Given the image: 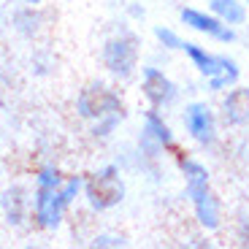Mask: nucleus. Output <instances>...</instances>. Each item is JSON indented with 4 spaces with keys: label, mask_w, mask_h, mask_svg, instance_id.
Here are the masks:
<instances>
[{
    "label": "nucleus",
    "mask_w": 249,
    "mask_h": 249,
    "mask_svg": "<svg viewBox=\"0 0 249 249\" xmlns=\"http://www.w3.org/2000/svg\"><path fill=\"white\" fill-rule=\"evenodd\" d=\"M181 54L187 57V62L198 73L200 89H206V95L219 98L222 92H228L231 87H236L238 81H241V65H238V60L231 54H225V52H214L209 46L198 44V41H187L184 38Z\"/></svg>",
    "instance_id": "1"
},
{
    "label": "nucleus",
    "mask_w": 249,
    "mask_h": 249,
    "mask_svg": "<svg viewBox=\"0 0 249 249\" xmlns=\"http://www.w3.org/2000/svg\"><path fill=\"white\" fill-rule=\"evenodd\" d=\"M141 36L127 25V19H122L119 27H114L100 46V65L108 73V79L117 84L136 81L141 68Z\"/></svg>",
    "instance_id": "2"
},
{
    "label": "nucleus",
    "mask_w": 249,
    "mask_h": 249,
    "mask_svg": "<svg viewBox=\"0 0 249 249\" xmlns=\"http://www.w3.org/2000/svg\"><path fill=\"white\" fill-rule=\"evenodd\" d=\"M127 198V179L117 160L100 162L95 171L84 174V195L81 203L89 214H108Z\"/></svg>",
    "instance_id": "3"
},
{
    "label": "nucleus",
    "mask_w": 249,
    "mask_h": 249,
    "mask_svg": "<svg viewBox=\"0 0 249 249\" xmlns=\"http://www.w3.org/2000/svg\"><path fill=\"white\" fill-rule=\"evenodd\" d=\"M179 124L184 138L200 152H214L222 141V119H219L217 103L206 98H190L179 106Z\"/></svg>",
    "instance_id": "4"
},
{
    "label": "nucleus",
    "mask_w": 249,
    "mask_h": 249,
    "mask_svg": "<svg viewBox=\"0 0 249 249\" xmlns=\"http://www.w3.org/2000/svg\"><path fill=\"white\" fill-rule=\"evenodd\" d=\"M73 111L87 124V122H95V119L111 117V114H124L127 111V100H124L117 81L111 84L106 79H92L76 92Z\"/></svg>",
    "instance_id": "5"
},
{
    "label": "nucleus",
    "mask_w": 249,
    "mask_h": 249,
    "mask_svg": "<svg viewBox=\"0 0 249 249\" xmlns=\"http://www.w3.org/2000/svg\"><path fill=\"white\" fill-rule=\"evenodd\" d=\"M133 143L146 160H162L165 155H174L179 149V136H176L168 114L146 106V111H141V122H138Z\"/></svg>",
    "instance_id": "6"
},
{
    "label": "nucleus",
    "mask_w": 249,
    "mask_h": 249,
    "mask_svg": "<svg viewBox=\"0 0 249 249\" xmlns=\"http://www.w3.org/2000/svg\"><path fill=\"white\" fill-rule=\"evenodd\" d=\"M138 84V95L143 98V103L149 108H157V111H174V108L181 106V84L162 68V65H155V62H141L136 76Z\"/></svg>",
    "instance_id": "7"
},
{
    "label": "nucleus",
    "mask_w": 249,
    "mask_h": 249,
    "mask_svg": "<svg viewBox=\"0 0 249 249\" xmlns=\"http://www.w3.org/2000/svg\"><path fill=\"white\" fill-rule=\"evenodd\" d=\"M181 198L190 203L193 219L198 225V231L203 233H219L225 228V203L212 184H200V187H190L181 190Z\"/></svg>",
    "instance_id": "8"
},
{
    "label": "nucleus",
    "mask_w": 249,
    "mask_h": 249,
    "mask_svg": "<svg viewBox=\"0 0 249 249\" xmlns=\"http://www.w3.org/2000/svg\"><path fill=\"white\" fill-rule=\"evenodd\" d=\"M68 203L62 200L60 190H33L30 225L41 233H57L68 219Z\"/></svg>",
    "instance_id": "9"
},
{
    "label": "nucleus",
    "mask_w": 249,
    "mask_h": 249,
    "mask_svg": "<svg viewBox=\"0 0 249 249\" xmlns=\"http://www.w3.org/2000/svg\"><path fill=\"white\" fill-rule=\"evenodd\" d=\"M179 22L187 27L190 33L200 38H209L214 44L231 46L238 41V30L236 27H228L225 22H219L209 8H198V6H181L179 8Z\"/></svg>",
    "instance_id": "10"
},
{
    "label": "nucleus",
    "mask_w": 249,
    "mask_h": 249,
    "mask_svg": "<svg viewBox=\"0 0 249 249\" xmlns=\"http://www.w3.org/2000/svg\"><path fill=\"white\" fill-rule=\"evenodd\" d=\"M30 203H33V193L30 187L22 181L6 184L0 190V217L11 231H25L30 225Z\"/></svg>",
    "instance_id": "11"
},
{
    "label": "nucleus",
    "mask_w": 249,
    "mask_h": 249,
    "mask_svg": "<svg viewBox=\"0 0 249 249\" xmlns=\"http://www.w3.org/2000/svg\"><path fill=\"white\" fill-rule=\"evenodd\" d=\"M217 111L225 130H247L249 127V87L238 81L236 87L219 95Z\"/></svg>",
    "instance_id": "12"
},
{
    "label": "nucleus",
    "mask_w": 249,
    "mask_h": 249,
    "mask_svg": "<svg viewBox=\"0 0 249 249\" xmlns=\"http://www.w3.org/2000/svg\"><path fill=\"white\" fill-rule=\"evenodd\" d=\"M174 165H176V171H179L181 181H184V190L200 187V184H212V171H209V165H206L198 155H193V152H187L179 146V149L174 152Z\"/></svg>",
    "instance_id": "13"
},
{
    "label": "nucleus",
    "mask_w": 249,
    "mask_h": 249,
    "mask_svg": "<svg viewBox=\"0 0 249 249\" xmlns=\"http://www.w3.org/2000/svg\"><path fill=\"white\" fill-rule=\"evenodd\" d=\"M8 27L25 41H36L46 27V14L41 11V6H17L8 19Z\"/></svg>",
    "instance_id": "14"
},
{
    "label": "nucleus",
    "mask_w": 249,
    "mask_h": 249,
    "mask_svg": "<svg viewBox=\"0 0 249 249\" xmlns=\"http://www.w3.org/2000/svg\"><path fill=\"white\" fill-rule=\"evenodd\" d=\"M206 8H209L219 22H225L228 27H236L238 30V27L247 25L249 6L244 3V0H209Z\"/></svg>",
    "instance_id": "15"
},
{
    "label": "nucleus",
    "mask_w": 249,
    "mask_h": 249,
    "mask_svg": "<svg viewBox=\"0 0 249 249\" xmlns=\"http://www.w3.org/2000/svg\"><path fill=\"white\" fill-rule=\"evenodd\" d=\"M124 119H127V111L124 114H111V117H103V119H95V122H87V138L92 143H98V146L111 143L114 138H117L119 127L124 124Z\"/></svg>",
    "instance_id": "16"
},
{
    "label": "nucleus",
    "mask_w": 249,
    "mask_h": 249,
    "mask_svg": "<svg viewBox=\"0 0 249 249\" xmlns=\"http://www.w3.org/2000/svg\"><path fill=\"white\" fill-rule=\"evenodd\" d=\"M62 179H65V171L57 162L46 160L33 171V190H57L62 184Z\"/></svg>",
    "instance_id": "17"
},
{
    "label": "nucleus",
    "mask_w": 249,
    "mask_h": 249,
    "mask_svg": "<svg viewBox=\"0 0 249 249\" xmlns=\"http://www.w3.org/2000/svg\"><path fill=\"white\" fill-rule=\"evenodd\" d=\"M152 38H155V46L171 52V54L181 52V46H184V36L171 25H155L152 27Z\"/></svg>",
    "instance_id": "18"
},
{
    "label": "nucleus",
    "mask_w": 249,
    "mask_h": 249,
    "mask_svg": "<svg viewBox=\"0 0 249 249\" xmlns=\"http://www.w3.org/2000/svg\"><path fill=\"white\" fill-rule=\"evenodd\" d=\"M62 195V200L68 203V209L81 203V195H84V174H65L62 184L57 187Z\"/></svg>",
    "instance_id": "19"
},
{
    "label": "nucleus",
    "mask_w": 249,
    "mask_h": 249,
    "mask_svg": "<svg viewBox=\"0 0 249 249\" xmlns=\"http://www.w3.org/2000/svg\"><path fill=\"white\" fill-rule=\"evenodd\" d=\"M87 244L92 249H127L130 247L127 236H122V233H117V231H98Z\"/></svg>",
    "instance_id": "20"
},
{
    "label": "nucleus",
    "mask_w": 249,
    "mask_h": 249,
    "mask_svg": "<svg viewBox=\"0 0 249 249\" xmlns=\"http://www.w3.org/2000/svg\"><path fill=\"white\" fill-rule=\"evenodd\" d=\"M233 241L238 244V247L249 249V212L247 209H241V212H236V219H233Z\"/></svg>",
    "instance_id": "21"
},
{
    "label": "nucleus",
    "mask_w": 249,
    "mask_h": 249,
    "mask_svg": "<svg viewBox=\"0 0 249 249\" xmlns=\"http://www.w3.org/2000/svg\"><path fill=\"white\" fill-rule=\"evenodd\" d=\"M52 68H54V57H52L46 49L36 52V54L30 57V73H33V76H38V79L49 76V73H52Z\"/></svg>",
    "instance_id": "22"
},
{
    "label": "nucleus",
    "mask_w": 249,
    "mask_h": 249,
    "mask_svg": "<svg viewBox=\"0 0 249 249\" xmlns=\"http://www.w3.org/2000/svg\"><path fill=\"white\" fill-rule=\"evenodd\" d=\"M124 19L141 25L143 19H146V6H143L141 0H127V3H124Z\"/></svg>",
    "instance_id": "23"
},
{
    "label": "nucleus",
    "mask_w": 249,
    "mask_h": 249,
    "mask_svg": "<svg viewBox=\"0 0 249 249\" xmlns=\"http://www.w3.org/2000/svg\"><path fill=\"white\" fill-rule=\"evenodd\" d=\"M184 247H187V249H214L212 233H203V231H200L198 236H187V238H184Z\"/></svg>",
    "instance_id": "24"
},
{
    "label": "nucleus",
    "mask_w": 249,
    "mask_h": 249,
    "mask_svg": "<svg viewBox=\"0 0 249 249\" xmlns=\"http://www.w3.org/2000/svg\"><path fill=\"white\" fill-rule=\"evenodd\" d=\"M168 60H171V52H165V49H160V46H155V52L149 54V60L146 62H155V65H168Z\"/></svg>",
    "instance_id": "25"
},
{
    "label": "nucleus",
    "mask_w": 249,
    "mask_h": 249,
    "mask_svg": "<svg viewBox=\"0 0 249 249\" xmlns=\"http://www.w3.org/2000/svg\"><path fill=\"white\" fill-rule=\"evenodd\" d=\"M14 3H17V6H41L44 0H14Z\"/></svg>",
    "instance_id": "26"
},
{
    "label": "nucleus",
    "mask_w": 249,
    "mask_h": 249,
    "mask_svg": "<svg viewBox=\"0 0 249 249\" xmlns=\"http://www.w3.org/2000/svg\"><path fill=\"white\" fill-rule=\"evenodd\" d=\"M244 3H247V6H249V0H244Z\"/></svg>",
    "instance_id": "27"
},
{
    "label": "nucleus",
    "mask_w": 249,
    "mask_h": 249,
    "mask_svg": "<svg viewBox=\"0 0 249 249\" xmlns=\"http://www.w3.org/2000/svg\"><path fill=\"white\" fill-rule=\"evenodd\" d=\"M247 49H249V46H247Z\"/></svg>",
    "instance_id": "28"
}]
</instances>
